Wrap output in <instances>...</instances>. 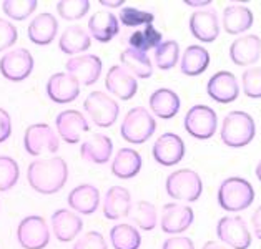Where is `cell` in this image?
Listing matches in <instances>:
<instances>
[{
    "label": "cell",
    "instance_id": "cell-16",
    "mask_svg": "<svg viewBox=\"0 0 261 249\" xmlns=\"http://www.w3.org/2000/svg\"><path fill=\"white\" fill-rule=\"evenodd\" d=\"M206 93L216 103H233L240 97V83L231 72H216L206 83Z\"/></svg>",
    "mask_w": 261,
    "mask_h": 249
},
{
    "label": "cell",
    "instance_id": "cell-21",
    "mask_svg": "<svg viewBox=\"0 0 261 249\" xmlns=\"http://www.w3.org/2000/svg\"><path fill=\"white\" fill-rule=\"evenodd\" d=\"M67 203L77 214H93L100 206V191L95 184L84 183L75 186L67 196Z\"/></svg>",
    "mask_w": 261,
    "mask_h": 249
},
{
    "label": "cell",
    "instance_id": "cell-1",
    "mask_svg": "<svg viewBox=\"0 0 261 249\" xmlns=\"http://www.w3.org/2000/svg\"><path fill=\"white\" fill-rule=\"evenodd\" d=\"M30 188L40 195H55L68 181V164L60 156L37 158L27 168Z\"/></svg>",
    "mask_w": 261,
    "mask_h": 249
},
{
    "label": "cell",
    "instance_id": "cell-18",
    "mask_svg": "<svg viewBox=\"0 0 261 249\" xmlns=\"http://www.w3.org/2000/svg\"><path fill=\"white\" fill-rule=\"evenodd\" d=\"M190 32L192 35L203 43H212L220 35L218 14L213 9H200L190 15Z\"/></svg>",
    "mask_w": 261,
    "mask_h": 249
},
{
    "label": "cell",
    "instance_id": "cell-23",
    "mask_svg": "<svg viewBox=\"0 0 261 249\" xmlns=\"http://www.w3.org/2000/svg\"><path fill=\"white\" fill-rule=\"evenodd\" d=\"M132 208V195L130 191L123 186H112L103 196V204L101 211L103 216L110 221H118L128 216Z\"/></svg>",
    "mask_w": 261,
    "mask_h": 249
},
{
    "label": "cell",
    "instance_id": "cell-31",
    "mask_svg": "<svg viewBox=\"0 0 261 249\" xmlns=\"http://www.w3.org/2000/svg\"><path fill=\"white\" fill-rule=\"evenodd\" d=\"M120 63L135 78H150L153 75V62L150 60L148 53L140 50H133L130 47L123 50L120 53Z\"/></svg>",
    "mask_w": 261,
    "mask_h": 249
},
{
    "label": "cell",
    "instance_id": "cell-3",
    "mask_svg": "<svg viewBox=\"0 0 261 249\" xmlns=\"http://www.w3.org/2000/svg\"><path fill=\"white\" fill-rule=\"evenodd\" d=\"M218 204L221 209L230 213L245 211L254 201V189L251 183L240 176L223 180L218 188Z\"/></svg>",
    "mask_w": 261,
    "mask_h": 249
},
{
    "label": "cell",
    "instance_id": "cell-22",
    "mask_svg": "<svg viewBox=\"0 0 261 249\" xmlns=\"http://www.w3.org/2000/svg\"><path fill=\"white\" fill-rule=\"evenodd\" d=\"M113 153V142L105 133H93L80 145V155L88 163L105 164L110 161Z\"/></svg>",
    "mask_w": 261,
    "mask_h": 249
},
{
    "label": "cell",
    "instance_id": "cell-17",
    "mask_svg": "<svg viewBox=\"0 0 261 249\" xmlns=\"http://www.w3.org/2000/svg\"><path fill=\"white\" fill-rule=\"evenodd\" d=\"M185 142L176 133H163V135L153 143L151 155L153 159L162 166H175L185 156Z\"/></svg>",
    "mask_w": 261,
    "mask_h": 249
},
{
    "label": "cell",
    "instance_id": "cell-25",
    "mask_svg": "<svg viewBox=\"0 0 261 249\" xmlns=\"http://www.w3.org/2000/svg\"><path fill=\"white\" fill-rule=\"evenodd\" d=\"M59 34V20L54 14L50 12H43L39 14L34 20L29 23L27 29V35L29 40L35 45H50Z\"/></svg>",
    "mask_w": 261,
    "mask_h": 249
},
{
    "label": "cell",
    "instance_id": "cell-34",
    "mask_svg": "<svg viewBox=\"0 0 261 249\" xmlns=\"http://www.w3.org/2000/svg\"><path fill=\"white\" fill-rule=\"evenodd\" d=\"M126 218L133 223V226L143 229V231H151V229H155L156 223H158L156 208H155V204L150 201L132 203V208H130Z\"/></svg>",
    "mask_w": 261,
    "mask_h": 249
},
{
    "label": "cell",
    "instance_id": "cell-24",
    "mask_svg": "<svg viewBox=\"0 0 261 249\" xmlns=\"http://www.w3.org/2000/svg\"><path fill=\"white\" fill-rule=\"evenodd\" d=\"M261 57V38L258 35L238 37L230 45V59L238 67H250Z\"/></svg>",
    "mask_w": 261,
    "mask_h": 249
},
{
    "label": "cell",
    "instance_id": "cell-43",
    "mask_svg": "<svg viewBox=\"0 0 261 249\" xmlns=\"http://www.w3.org/2000/svg\"><path fill=\"white\" fill-rule=\"evenodd\" d=\"M72 249H108V242L101 233L88 231L75 241Z\"/></svg>",
    "mask_w": 261,
    "mask_h": 249
},
{
    "label": "cell",
    "instance_id": "cell-12",
    "mask_svg": "<svg viewBox=\"0 0 261 249\" xmlns=\"http://www.w3.org/2000/svg\"><path fill=\"white\" fill-rule=\"evenodd\" d=\"M55 130L59 138L68 145L80 143L82 135L90 131L87 117L79 110H63L55 117Z\"/></svg>",
    "mask_w": 261,
    "mask_h": 249
},
{
    "label": "cell",
    "instance_id": "cell-6",
    "mask_svg": "<svg viewBox=\"0 0 261 249\" xmlns=\"http://www.w3.org/2000/svg\"><path fill=\"white\" fill-rule=\"evenodd\" d=\"M23 148L30 156L55 155L60 148V138L48 123H34L23 133Z\"/></svg>",
    "mask_w": 261,
    "mask_h": 249
},
{
    "label": "cell",
    "instance_id": "cell-26",
    "mask_svg": "<svg viewBox=\"0 0 261 249\" xmlns=\"http://www.w3.org/2000/svg\"><path fill=\"white\" fill-rule=\"evenodd\" d=\"M120 22L110 10H98L88 20V34L100 43H108L118 35Z\"/></svg>",
    "mask_w": 261,
    "mask_h": 249
},
{
    "label": "cell",
    "instance_id": "cell-49",
    "mask_svg": "<svg viewBox=\"0 0 261 249\" xmlns=\"http://www.w3.org/2000/svg\"><path fill=\"white\" fill-rule=\"evenodd\" d=\"M201 249H228V247L220 244V242H216V241H208V242H205V244H203Z\"/></svg>",
    "mask_w": 261,
    "mask_h": 249
},
{
    "label": "cell",
    "instance_id": "cell-29",
    "mask_svg": "<svg viewBox=\"0 0 261 249\" xmlns=\"http://www.w3.org/2000/svg\"><path fill=\"white\" fill-rule=\"evenodd\" d=\"M148 105L155 117L162 120H170L176 117L178 112H180L181 101L176 92L170 90V88H158L150 95Z\"/></svg>",
    "mask_w": 261,
    "mask_h": 249
},
{
    "label": "cell",
    "instance_id": "cell-19",
    "mask_svg": "<svg viewBox=\"0 0 261 249\" xmlns=\"http://www.w3.org/2000/svg\"><path fill=\"white\" fill-rule=\"evenodd\" d=\"M50 225H52L54 236L60 242L73 241L84 229V221H82L80 214L65 208L57 209L50 218Z\"/></svg>",
    "mask_w": 261,
    "mask_h": 249
},
{
    "label": "cell",
    "instance_id": "cell-47",
    "mask_svg": "<svg viewBox=\"0 0 261 249\" xmlns=\"http://www.w3.org/2000/svg\"><path fill=\"white\" fill-rule=\"evenodd\" d=\"M125 0H100V5L101 7H107V9H118V7H123Z\"/></svg>",
    "mask_w": 261,
    "mask_h": 249
},
{
    "label": "cell",
    "instance_id": "cell-14",
    "mask_svg": "<svg viewBox=\"0 0 261 249\" xmlns=\"http://www.w3.org/2000/svg\"><path fill=\"white\" fill-rule=\"evenodd\" d=\"M79 80L67 72H57L47 80V97L57 105L72 103L80 95Z\"/></svg>",
    "mask_w": 261,
    "mask_h": 249
},
{
    "label": "cell",
    "instance_id": "cell-33",
    "mask_svg": "<svg viewBox=\"0 0 261 249\" xmlns=\"http://www.w3.org/2000/svg\"><path fill=\"white\" fill-rule=\"evenodd\" d=\"M110 244L113 249H140L142 236L130 223H118L110 229Z\"/></svg>",
    "mask_w": 261,
    "mask_h": 249
},
{
    "label": "cell",
    "instance_id": "cell-27",
    "mask_svg": "<svg viewBox=\"0 0 261 249\" xmlns=\"http://www.w3.org/2000/svg\"><path fill=\"white\" fill-rule=\"evenodd\" d=\"M90 45H92V37L88 34V30L80 27V25H70V27H67L62 32V35L59 38L60 52L70 57L85 53L90 48Z\"/></svg>",
    "mask_w": 261,
    "mask_h": 249
},
{
    "label": "cell",
    "instance_id": "cell-5",
    "mask_svg": "<svg viewBox=\"0 0 261 249\" xmlns=\"http://www.w3.org/2000/svg\"><path fill=\"white\" fill-rule=\"evenodd\" d=\"M165 189L173 200L195 203L200 200L203 193V181L195 170L183 168L168 175L167 181H165Z\"/></svg>",
    "mask_w": 261,
    "mask_h": 249
},
{
    "label": "cell",
    "instance_id": "cell-36",
    "mask_svg": "<svg viewBox=\"0 0 261 249\" xmlns=\"http://www.w3.org/2000/svg\"><path fill=\"white\" fill-rule=\"evenodd\" d=\"M180 59V45L176 40H163L153 52V62L160 70L173 68Z\"/></svg>",
    "mask_w": 261,
    "mask_h": 249
},
{
    "label": "cell",
    "instance_id": "cell-2",
    "mask_svg": "<svg viewBox=\"0 0 261 249\" xmlns=\"http://www.w3.org/2000/svg\"><path fill=\"white\" fill-rule=\"evenodd\" d=\"M256 135V123L250 113L234 110L223 118L220 136L221 142L230 148H243L250 145Z\"/></svg>",
    "mask_w": 261,
    "mask_h": 249
},
{
    "label": "cell",
    "instance_id": "cell-41",
    "mask_svg": "<svg viewBox=\"0 0 261 249\" xmlns=\"http://www.w3.org/2000/svg\"><path fill=\"white\" fill-rule=\"evenodd\" d=\"M243 93L248 98H261V67H251L241 75Z\"/></svg>",
    "mask_w": 261,
    "mask_h": 249
},
{
    "label": "cell",
    "instance_id": "cell-10",
    "mask_svg": "<svg viewBox=\"0 0 261 249\" xmlns=\"http://www.w3.org/2000/svg\"><path fill=\"white\" fill-rule=\"evenodd\" d=\"M35 62L34 55L27 48H14L9 50L0 59V73L9 81H23L34 72Z\"/></svg>",
    "mask_w": 261,
    "mask_h": 249
},
{
    "label": "cell",
    "instance_id": "cell-30",
    "mask_svg": "<svg viewBox=\"0 0 261 249\" xmlns=\"http://www.w3.org/2000/svg\"><path fill=\"white\" fill-rule=\"evenodd\" d=\"M253 22H254V17H253V12L245 7V5H240V4H233V5H228L223 10V29H225L226 34L230 35H240L243 32L250 30L253 27Z\"/></svg>",
    "mask_w": 261,
    "mask_h": 249
},
{
    "label": "cell",
    "instance_id": "cell-50",
    "mask_svg": "<svg viewBox=\"0 0 261 249\" xmlns=\"http://www.w3.org/2000/svg\"><path fill=\"white\" fill-rule=\"evenodd\" d=\"M254 175H256V178H258V181L261 183V161L256 164V170H254Z\"/></svg>",
    "mask_w": 261,
    "mask_h": 249
},
{
    "label": "cell",
    "instance_id": "cell-39",
    "mask_svg": "<svg viewBox=\"0 0 261 249\" xmlns=\"http://www.w3.org/2000/svg\"><path fill=\"white\" fill-rule=\"evenodd\" d=\"M20 168L12 156H0V191H9L18 183Z\"/></svg>",
    "mask_w": 261,
    "mask_h": 249
},
{
    "label": "cell",
    "instance_id": "cell-13",
    "mask_svg": "<svg viewBox=\"0 0 261 249\" xmlns=\"http://www.w3.org/2000/svg\"><path fill=\"white\" fill-rule=\"evenodd\" d=\"M103 63L101 59L93 53H82L77 57H70L65 63V72L79 80L80 85L90 87L97 83L101 76Z\"/></svg>",
    "mask_w": 261,
    "mask_h": 249
},
{
    "label": "cell",
    "instance_id": "cell-45",
    "mask_svg": "<svg viewBox=\"0 0 261 249\" xmlns=\"http://www.w3.org/2000/svg\"><path fill=\"white\" fill-rule=\"evenodd\" d=\"M12 135V118L7 110L0 108V143L7 142Z\"/></svg>",
    "mask_w": 261,
    "mask_h": 249
},
{
    "label": "cell",
    "instance_id": "cell-15",
    "mask_svg": "<svg viewBox=\"0 0 261 249\" xmlns=\"http://www.w3.org/2000/svg\"><path fill=\"white\" fill-rule=\"evenodd\" d=\"M195 213L187 204L167 203L162 209L160 226L167 234H181L193 225Z\"/></svg>",
    "mask_w": 261,
    "mask_h": 249
},
{
    "label": "cell",
    "instance_id": "cell-11",
    "mask_svg": "<svg viewBox=\"0 0 261 249\" xmlns=\"http://www.w3.org/2000/svg\"><path fill=\"white\" fill-rule=\"evenodd\" d=\"M216 236L231 249H248L251 246V233L241 216H223L216 223Z\"/></svg>",
    "mask_w": 261,
    "mask_h": 249
},
{
    "label": "cell",
    "instance_id": "cell-4",
    "mask_svg": "<svg viewBox=\"0 0 261 249\" xmlns=\"http://www.w3.org/2000/svg\"><path fill=\"white\" fill-rule=\"evenodd\" d=\"M156 130V121L145 106H135L130 112H126L123 117L120 135L126 143L143 145L153 136Z\"/></svg>",
    "mask_w": 261,
    "mask_h": 249
},
{
    "label": "cell",
    "instance_id": "cell-8",
    "mask_svg": "<svg viewBox=\"0 0 261 249\" xmlns=\"http://www.w3.org/2000/svg\"><path fill=\"white\" fill-rule=\"evenodd\" d=\"M52 238L48 223L39 214H30L18 223L17 241L22 249H45Z\"/></svg>",
    "mask_w": 261,
    "mask_h": 249
},
{
    "label": "cell",
    "instance_id": "cell-7",
    "mask_svg": "<svg viewBox=\"0 0 261 249\" xmlns=\"http://www.w3.org/2000/svg\"><path fill=\"white\" fill-rule=\"evenodd\" d=\"M84 110L100 128H110L120 115V105L105 92H92L84 101Z\"/></svg>",
    "mask_w": 261,
    "mask_h": 249
},
{
    "label": "cell",
    "instance_id": "cell-35",
    "mask_svg": "<svg viewBox=\"0 0 261 249\" xmlns=\"http://www.w3.org/2000/svg\"><path fill=\"white\" fill-rule=\"evenodd\" d=\"M163 42V35L160 30L155 29V25H146L143 30H137L128 37V45L133 50H140V52H148V50H155Z\"/></svg>",
    "mask_w": 261,
    "mask_h": 249
},
{
    "label": "cell",
    "instance_id": "cell-40",
    "mask_svg": "<svg viewBox=\"0 0 261 249\" xmlns=\"http://www.w3.org/2000/svg\"><path fill=\"white\" fill-rule=\"evenodd\" d=\"M155 20V15L151 12H145L135 7H123L120 10L118 22H122L125 27H146Z\"/></svg>",
    "mask_w": 261,
    "mask_h": 249
},
{
    "label": "cell",
    "instance_id": "cell-46",
    "mask_svg": "<svg viewBox=\"0 0 261 249\" xmlns=\"http://www.w3.org/2000/svg\"><path fill=\"white\" fill-rule=\"evenodd\" d=\"M251 225H253V233L254 236L261 241V204L254 209V213L251 216Z\"/></svg>",
    "mask_w": 261,
    "mask_h": 249
},
{
    "label": "cell",
    "instance_id": "cell-28",
    "mask_svg": "<svg viewBox=\"0 0 261 249\" xmlns=\"http://www.w3.org/2000/svg\"><path fill=\"white\" fill-rule=\"evenodd\" d=\"M142 155L133 148H120L112 159V175L120 180H132L142 171Z\"/></svg>",
    "mask_w": 261,
    "mask_h": 249
},
{
    "label": "cell",
    "instance_id": "cell-32",
    "mask_svg": "<svg viewBox=\"0 0 261 249\" xmlns=\"http://www.w3.org/2000/svg\"><path fill=\"white\" fill-rule=\"evenodd\" d=\"M210 65V53L201 45H190L181 55L180 70L187 76H198Z\"/></svg>",
    "mask_w": 261,
    "mask_h": 249
},
{
    "label": "cell",
    "instance_id": "cell-42",
    "mask_svg": "<svg viewBox=\"0 0 261 249\" xmlns=\"http://www.w3.org/2000/svg\"><path fill=\"white\" fill-rule=\"evenodd\" d=\"M18 40V30L7 18L0 17V52L12 48Z\"/></svg>",
    "mask_w": 261,
    "mask_h": 249
},
{
    "label": "cell",
    "instance_id": "cell-38",
    "mask_svg": "<svg viewBox=\"0 0 261 249\" xmlns=\"http://www.w3.org/2000/svg\"><path fill=\"white\" fill-rule=\"evenodd\" d=\"M88 10H90V2L88 0H60L57 4V14H59L63 20L75 22L84 18Z\"/></svg>",
    "mask_w": 261,
    "mask_h": 249
},
{
    "label": "cell",
    "instance_id": "cell-48",
    "mask_svg": "<svg viewBox=\"0 0 261 249\" xmlns=\"http://www.w3.org/2000/svg\"><path fill=\"white\" fill-rule=\"evenodd\" d=\"M185 4H187L188 7H198V10H200L203 7H208L212 2H210V0H187Z\"/></svg>",
    "mask_w": 261,
    "mask_h": 249
},
{
    "label": "cell",
    "instance_id": "cell-44",
    "mask_svg": "<svg viewBox=\"0 0 261 249\" xmlns=\"http://www.w3.org/2000/svg\"><path fill=\"white\" fill-rule=\"evenodd\" d=\"M162 249H195V244L188 236H170L163 241Z\"/></svg>",
    "mask_w": 261,
    "mask_h": 249
},
{
    "label": "cell",
    "instance_id": "cell-37",
    "mask_svg": "<svg viewBox=\"0 0 261 249\" xmlns=\"http://www.w3.org/2000/svg\"><path fill=\"white\" fill-rule=\"evenodd\" d=\"M39 2L37 0H4L2 2V10L10 20L22 22L37 10Z\"/></svg>",
    "mask_w": 261,
    "mask_h": 249
},
{
    "label": "cell",
    "instance_id": "cell-9",
    "mask_svg": "<svg viewBox=\"0 0 261 249\" xmlns=\"http://www.w3.org/2000/svg\"><path fill=\"white\" fill-rule=\"evenodd\" d=\"M185 130L196 140H210L218 130V117L212 106L193 105L185 115Z\"/></svg>",
    "mask_w": 261,
    "mask_h": 249
},
{
    "label": "cell",
    "instance_id": "cell-20",
    "mask_svg": "<svg viewBox=\"0 0 261 249\" xmlns=\"http://www.w3.org/2000/svg\"><path fill=\"white\" fill-rule=\"evenodd\" d=\"M105 87L112 95L120 100H132L138 92V83L133 75H130L122 65H113L107 72Z\"/></svg>",
    "mask_w": 261,
    "mask_h": 249
}]
</instances>
